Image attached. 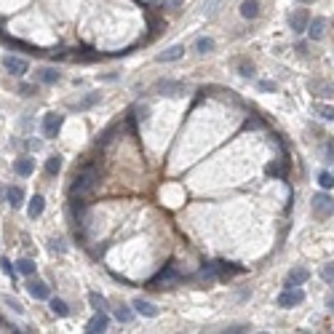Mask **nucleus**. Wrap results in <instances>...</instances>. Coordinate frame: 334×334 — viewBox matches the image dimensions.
Here are the masks:
<instances>
[{"label": "nucleus", "mask_w": 334, "mask_h": 334, "mask_svg": "<svg viewBox=\"0 0 334 334\" xmlns=\"http://www.w3.org/2000/svg\"><path fill=\"white\" fill-rule=\"evenodd\" d=\"M99 182V169L97 166H83L80 171H75V179L70 184V198H86Z\"/></svg>", "instance_id": "nucleus-1"}, {"label": "nucleus", "mask_w": 334, "mask_h": 334, "mask_svg": "<svg viewBox=\"0 0 334 334\" xmlns=\"http://www.w3.org/2000/svg\"><path fill=\"white\" fill-rule=\"evenodd\" d=\"M182 281H184V275L177 270V265L169 262V265H163L161 273L150 278V283H147V286H150V289H171V286H177Z\"/></svg>", "instance_id": "nucleus-2"}, {"label": "nucleus", "mask_w": 334, "mask_h": 334, "mask_svg": "<svg viewBox=\"0 0 334 334\" xmlns=\"http://www.w3.org/2000/svg\"><path fill=\"white\" fill-rule=\"evenodd\" d=\"M310 209L318 219H329L334 214V198L329 196V193H318V196H313Z\"/></svg>", "instance_id": "nucleus-3"}, {"label": "nucleus", "mask_w": 334, "mask_h": 334, "mask_svg": "<svg viewBox=\"0 0 334 334\" xmlns=\"http://www.w3.org/2000/svg\"><path fill=\"white\" fill-rule=\"evenodd\" d=\"M153 91L158 97H184V83L182 80H158Z\"/></svg>", "instance_id": "nucleus-4"}, {"label": "nucleus", "mask_w": 334, "mask_h": 334, "mask_svg": "<svg viewBox=\"0 0 334 334\" xmlns=\"http://www.w3.org/2000/svg\"><path fill=\"white\" fill-rule=\"evenodd\" d=\"M305 302V292L300 286H286V292L278 297V305L281 308H294V305H302Z\"/></svg>", "instance_id": "nucleus-5"}, {"label": "nucleus", "mask_w": 334, "mask_h": 334, "mask_svg": "<svg viewBox=\"0 0 334 334\" xmlns=\"http://www.w3.org/2000/svg\"><path fill=\"white\" fill-rule=\"evenodd\" d=\"M0 40H3L6 45H11V49H19L24 54H30V57H40V54H45L43 49H38V45H32V43H24L19 38H11V35H6V32H0Z\"/></svg>", "instance_id": "nucleus-6"}, {"label": "nucleus", "mask_w": 334, "mask_h": 334, "mask_svg": "<svg viewBox=\"0 0 334 334\" xmlns=\"http://www.w3.org/2000/svg\"><path fill=\"white\" fill-rule=\"evenodd\" d=\"M27 292H30L35 300H51V286L35 275H30V281H27Z\"/></svg>", "instance_id": "nucleus-7"}, {"label": "nucleus", "mask_w": 334, "mask_h": 334, "mask_svg": "<svg viewBox=\"0 0 334 334\" xmlns=\"http://www.w3.org/2000/svg\"><path fill=\"white\" fill-rule=\"evenodd\" d=\"M3 67L11 72V75H24L27 70H30V64H27V59H22V57H14V54H6L3 57Z\"/></svg>", "instance_id": "nucleus-8"}, {"label": "nucleus", "mask_w": 334, "mask_h": 334, "mask_svg": "<svg viewBox=\"0 0 334 334\" xmlns=\"http://www.w3.org/2000/svg\"><path fill=\"white\" fill-rule=\"evenodd\" d=\"M62 123H64V115H59V113H49V115L43 118V136H45V139L57 136V134H59V128H62Z\"/></svg>", "instance_id": "nucleus-9"}, {"label": "nucleus", "mask_w": 334, "mask_h": 334, "mask_svg": "<svg viewBox=\"0 0 334 334\" xmlns=\"http://www.w3.org/2000/svg\"><path fill=\"white\" fill-rule=\"evenodd\" d=\"M308 24H310V14L305 11V8H297V11L289 16V27H292V32H297V35H302L305 30H308Z\"/></svg>", "instance_id": "nucleus-10"}, {"label": "nucleus", "mask_w": 334, "mask_h": 334, "mask_svg": "<svg viewBox=\"0 0 334 334\" xmlns=\"http://www.w3.org/2000/svg\"><path fill=\"white\" fill-rule=\"evenodd\" d=\"M107 326H110L107 313H105V310H97V315L86 323V331H88V334H102V331H107Z\"/></svg>", "instance_id": "nucleus-11"}, {"label": "nucleus", "mask_w": 334, "mask_h": 334, "mask_svg": "<svg viewBox=\"0 0 334 334\" xmlns=\"http://www.w3.org/2000/svg\"><path fill=\"white\" fill-rule=\"evenodd\" d=\"M326 19L323 16H315V19H310V24H308V35H310V40H321L323 35H326Z\"/></svg>", "instance_id": "nucleus-12"}, {"label": "nucleus", "mask_w": 334, "mask_h": 334, "mask_svg": "<svg viewBox=\"0 0 334 334\" xmlns=\"http://www.w3.org/2000/svg\"><path fill=\"white\" fill-rule=\"evenodd\" d=\"M310 278V270L308 267H292L289 275H286V286H302L305 281Z\"/></svg>", "instance_id": "nucleus-13"}, {"label": "nucleus", "mask_w": 334, "mask_h": 334, "mask_svg": "<svg viewBox=\"0 0 334 334\" xmlns=\"http://www.w3.org/2000/svg\"><path fill=\"white\" fill-rule=\"evenodd\" d=\"M35 78H38V83H59L62 80V72L57 67H40L38 72H35Z\"/></svg>", "instance_id": "nucleus-14"}, {"label": "nucleus", "mask_w": 334, "mask_h": 334, "mask_svg": "<svg viewBox=\"0 0 334 334\" xmlns=\"http://www.w3.org/2000/svg\"><path fill=\"white\" fill-rule=\"evenodd\" d=\"M182 57H184V45L177 43V45H169L166 51L158 54V62H177V59H182Z\"/></svg>", "instance_id": "nucleus-15"}, {"label": "nucleus", "mask_w": 334, "mask_h": 334, "mask_svg": "<svg viewBox=\"0 0 334 334\" xmlns=\"http://www.w3.org/2000/svg\"><path fill=\"white\" fill-rule=\"evenodd\" d=\"M134 310H136L139 315H147V318H158V313H161L153 302L142 300V297H139V300H134Z\"/></svg>", "instance_id": "nucleus-16"}, {"label": "nucleus", "mask_w": 334, "mask_h": 334, "mask_svg": "<svg viewBox=\"0 0 334 334\" xmlns=\"http://www.w3.org/2000/svg\"><path fill=\"white\" fill-rule=\"evenodd\" d=\"M14 171L19 174V177H30V174L35 171V161H32V158H16V161H14Z\"/></svg>", "instance_id": "nucleus-17"}, {"label": "nucleus", "mask_w": 334, "mask_h": 334, "mask_svg": "<svg viewBox=\"0 0 334 334\" xmlns=\"http://www.w3.org/2000/svg\"><path fill=\"white\" fill-rule=\"evenodd\" d=\"M267 177H273V179H283L286 177V163L281 161V158H275V161L267 163Z\"/></svg>", "instance_id": "nucleus-18"}, {"label": "nucleus", "mask_w": 334, "mask_h": 334, "mask_svg": "<svg viewBox=\"0 0 334 334\" xmlns=\"http://www.w3.org/2000/svg\"><path fill=\"white\" fill-rule=\"evenodd\" d=\"M241 16H244V19H257L259 16V0H244V3H241Z\"/></svg>", "instance_id": "nucleus-19"}, {"label": "nucleus", "mask_w": 334, "mask_h": 334, "mask_svg": "<svg viewBox=\"0 0 334 334\" xmlns=\"http://www.w3.org/2000/svg\"><path fill=\"white\" fill-rule=\"evenodd\" d=\"M6 201L11 203L14 209H19L22 203H24V190L19 187V184H16V187H8V190H6Z\"/></svg>", "instance_id": "nucleus-20"}, {"label": "nucleus", "mask_w": 334, "mask_h": 334, "mask_svg": "<svg viewBox=\"0 0 334 334\" xmlns=\"http://www.w3.org/2000/svg\"><path fill=\"white\" fill-rule=\"evenodd\" d=\"M310 91H313V94H318V97H331L334 94V86H331V83H326V80H313L310 83Z\"/></svg>", "instance_id": "nucleus-21"}, {"label": "nucleus", "mask_w": 334, "mask_h": 334, "mask_svg": "<svg viewBox=\"0 0 334 334\" xmlns=\"http://www.w3.org/2000/svg\"><path fill=\"white\" fill-rule=\"evenodd\" d=\"M99 99H102V97L97 94V91H91L88 97H83V99H80V102H75V105H72V107H75L78 113H83V110H91V107H94V105H97Z\"/></svg>", "instance_id": "nucleus-22"}, {"label": "nucleus", "mask_w": 334, "mask_h": 334, "mask_svg": "<svg viewBox=\"0 0 334 334\" xmlns=\"http://www.w3.org/2000/svg\"><path fill=\"white\" fill-rule=\"evenodd\" d=\"M43 209H45L43 196H35V198L30 201V206H27V214H30V217L35 219V217H40V214H43Z\"/></svg>", "instance_id": "nucleus-23"}, {"label": "nucleus", "mask_w": 334, "mask_h": 334, "mask_svg": "<svg viewBox=\"0 0 334 334\" xmlns=\"http://www.w3.org/2000/svg\"><path fill=\"white\" fill-rule=\"evenodd\" d=\"M14 267H16V273H22V275H27V278L35 275V270H38V265H35L32 259H19V262H16Z\"/></svg>", "instance_id": "nucleus-24"}, {"label": "nucleus", "mask_w": 334, "mask_h": 334, "mask_svg": "<svg viewBox=\"0 0 334 334\" xmlns=\"http://www.w3.org/2000/svg\"><path fill=\"white\" fill-rule=\"evenodd\" d=\"M59 171H62V155H51L49 161H45V174H49V177H57Z\"/></svg>", "instance_id": "nucleus-25"}, {"label": "nucleus", "mask_w": 334, "mask_h": 334, "mask_svg": "<svg viewBox=\"0 0 334 334\" xmlns=\"http://www.w3.org/2000/svg\"><path fill=\"white\" fill-rule=\"evenodd\" d=\"M49 305H51V313L59 315V318L70 315V308H67V302H64V300H57V297H54V300H49Z\"/></svg>", "instance_id": "nucleus-26"}, {"label": "nucleus", "mask_w": 334, "mask_h": 334, "mask_svg": "<svg viewBox=\"0 0 334 334\" xmlns=\"http://www.w3.org/2000/svg\"><path fill=\"white\" fill-rule=\"evenodd\" d=\"M115 131H120V123H118V120H115V123H110V126L105 128V131H102V134H99V145H107V142H110V139H113V136H115Z\"/></svg>", "instance_id": "nucleus-27"}, {"label": "nucleus", "mask_w": 334, "mask_h": 334, "mask_svg": "<svg viewBox=\"0 0 334 334\" xmlns=\"http://www.w3.org/2000/svg\"><path fill=\"white\" fill-rule=\"evenodd\" d=\"M88 302H91V308H94V310H107V300L102 294H97V292L88 294Z\"/></svg>", "instance_id": "nucleus-28"}, {"label": "nucleus", "mask_w": 334, "mask_h": 334, "mask_svg": "<svg viewBox=\"0 0 334 334\" xmlns=\"http://www.w3.org/2000/svg\"><path fill=\"white\" fill-rule=\"evenodd\" d=\"M313 113L321 115L323 120H334V107H329V105H313Z\"/></svg>", "instance_id": "nucleus-29"}, {"label": "nucleus", "mask_w": 334, "mask_h": 334, "mask_svg": "<svg viewBox=\"0 0 334 334\" xmlns=\"http://www.w3.org/2000/svg\"><path fill=\"white\" fill-rule=\"evenodd\" d=\"M323 161L334 163V136H326V139H323Z\"/></svg>", "instance_id": "nucleus-30"}, {"label": "nucleus", "mask_w": 334, "mask_h": 334, "mask_svg": "<svg viewBox=\"0 0 334 334\" xmlns=\"http://www.w3.org/2000/svg\"><path fill=\"white\" fill-rule=\"evenodd\" d=\"M196 51H198V54L214 51V40H211V38H198V40H196Z\"/></svg>", "instance_id": "nucleus-31"}, {"label": "nucleus", "mask_w": 334, "mask_h": 334, "mask_svg": "<svg viewBox=\"0 0 334 334\" xmlns=\"http://www.w3.org/2000/svg\"><path fill=\"white\" fill-rule=\"evenodd\" d=\"M72 59H78V62H97L99 54L97 51H75V54H72Z\"/></svg>", "instance_id": "nucleus-32"}, {"label": "nucleus", "mask_w": 334, "mask_h": 334, "mask_svg": "<svg viewBox=\"0 0 334 334\" xmlns=\"http://www.w3.org/2000/svg\"><path fill=\"white\" fill-rule=\"evenodd\" d=\"M115 318H118L120 323H128V321H131V318H134V313H131V310H128V308H126V305H120V308H115Z\"/></svg>", "instance_id": "nucleus-33"}, {"label": "nucleus", "mask_w": 334, "mask_h": 334, "mask_svg": "<svg viewBox=\"0 0 334 334\" xmlns=\"http://www.w3.org/2000/svg\"><path fill=\"white\" fill-rule=\"evenodd\" d=\"M318 184H321L323 190H331V187H334V174L321 171V174H318Z\"/></svg>", "instance_id": "nucleus-34"}, {"label": "nucleus", "mask_w": 334, "mask_h": 334, "mask_svg": "<svg viewBox=\"0 0 334 334\" xmlns=\"http://www.w3.org/2000/svg\"><path fill=\"white\" fill-rule=\"evenodd\" d=\"M321 278H323L326 283H334V262H329V265L321 267Z\"/></svg>", "instance_id": "nucleus-35"}, {"label": "nucleus", "mask_w": 334, "mask_h": 334, "mask_svg": "<svg viewBox=\"0 0 334 334\" xmlns=\"http://www.w3.org/2000/svg\"><path fill=\"white\" fill-rule=\"evenodd\" d=\"M238 72H241L244 78H252V75H254V64H252V62H238Z\"/></svg>", "instance_id": "nucleus-36"}, {"label": "nucleus", "mask_w": 334, "mask_h": 334, "mask_svg": "<svg viewBox=\"0 0 334 334\" xmlns=\"http://www.w3.org/2000/svg\"><path fill=\"white\" fill-rule=\"evenodd\" d=\"M19 94H22V97H35V94H38V86H35V83H22V86H19Z\"/></svg>", "instance_id": "nucleus-37"}, {"label": "nucleus", "mask_w": 334, "mask_h": 334, "mask_svg": "<svg viewBox=\"0 0 334 334\" xmlns=\"http://www.w3.org/2000/svg\"><path fill=\"white\" fill-rule=\"evenodd\" d=\"M147 115H150V107H147V105L134 107V118H136V120H147Z\"/></svg>", "instance_id": "nucleus-38"}, {"label": "nucleus", "mask_w": 334, "mask_h": 334, "mask_svg": "<svg viewBox=\"0 0 334 334\" xmlns=\"http://www.w3.org/2000/svg\"><path fill=\"white\" fill-rule=\"evenodd\" d=\"M3 302H6V305H8V308H11L14 313H22V310H24V308H22V305H19V302H16V300H14V297H3Z\"/></svg>", "instance_id": "nucleus-39"}, {"label": "nucleus", "mask_w": 334, "mask_h": 334, "mask_svg": "<svg viewBox=\"0 0 334 334\" xmlns=\"http://www.w3.org/2000/svg\"><path fill=\"white\" fill-rule=\"evenodd\" d=\"M219 3H222V0H209V3H206V16H214L219 11V8H217Z\"/></svg>", "instance_id": "nucleus-40"}, {"label": "nucleus", "mask_w": 334, "mask_h": 334, "mask_svg": "<svg viewBox=\"0 0 334 334\" xmlns=\"http://www.w3.org/2000/svg\"><path fill=\"white\" fill-rule=\"evenodd\" d=\"M259 88H262V91H275L278 86H275L273 80H259Z\"/></svg>", "instance_id": "nucleus-41"}, {"label": "nucleus", "mask_w": 334, "mask_h": 334, "mask_svg": "<svg viewBox=\"0 0 334 334\" xmlns=\"http://www.w3.org/2000/svg\"><path fill=\"white\" fill-rule=\"evenodd\" d=\"M0 265H3V273L14 275V270H16V267H11V262H8V259H0Z\"/></svg>", "instance_id": "nucleus-42"}, {"label": "nucleus", "mask_w": 334, "mask_h": 334, "mask_svg": "<svg viewBox=\"0 0 334 334\" xmlns=\"http://www.w3.org/2000/svg\"><path fill=\"white\" fill-rule=\"evenodd\" d=\"M225 331H230V334H238V331H249V326H230V329H225Z\"/></svg>", "instance_id": "nucleus-43"}, {"label": "nucleus", "mask_w": 334, "mask_h": 334, "mask_svg": "<svg viewBox=\"0 0 334 334\" xmlns=\"http://www.w3.org/2000/svg\"><path fill=\"white\" fill-rule=\"evenodd\" d=\"M51 249H59V252H64V246H62V241L57 238V241H51Z\"/></svg>", "instance_id": "nucleus-44"}, {"label": "nucleus", "mask_w": 334, "mask_h": 334, "mask_svg": "<svg viewBox=\"0 0 334 334\" xmlns=\"http://www.w3.org/2000/svg\"><path fill=\"white\" fill-rule=\"evenodd\" d=\"M182 3V0H166V6H171V8H177Z\"/></svg>", "instance_id": "nucleus-45"}, {"label": "nucleus", "mask_w": 334, "mask_h": 334, "mask_svg": "<svg viewBox=\"0 0 334 334\" xmlns=\"http://www.w3.org/2000/svg\"><path fill=\"white\" fill-rule=\"evenodd\" d=\"M326 305H329V310L334 313V297H329V300H326Z\"/></svg>", "instance_id": "nucleus-46"}, {"label": "nucleus", "mask_w": 334, "mask_h": 334, "mask_svg": "<svg viewBox=\"0 0 334 334\" xmlns=\"http://www.w3.org/2000/svg\"><path fill=\"white\" fill-rule=\"evenodd\" d=\"M297 3H313V0H297Z\"/></svg>", "instance_id": "nucleus-47"}]
</instances>
